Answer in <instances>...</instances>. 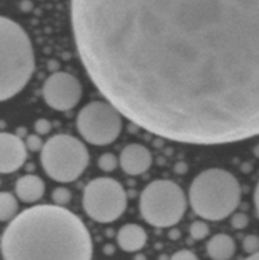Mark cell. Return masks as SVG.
<instances>
[{
    "label": "cell",
    "mask_w": 259,
    "mask_h": 260,
    "mask_svg": "<svg viewBox=\"0 0 259 260\" xmlns=\"http://www.w3.org/2000/svg\"><path fill=\"white\" fill-rule=\"evenodd\" d=\"M42 95L51 108L65 112L73 109L80 102L83 88L74 75L66 71H56L43 83Z\"/></svg>",
    "instance_id": "cell-9"
},
{
    "label": "cell",
    "mask_w": 259,
    "mask_h": 260,
    "mask_svg": "<svg viewBox=\"0 0 259 260\" xmlns=\"http://www.w3.org/2000/svg\"><path fill=\"white\" fill-rule=\"evenodd\" d=\"M19 205L12 193L0 192V222H8L17 216Z\"/></svg>",
    "instance_id": "cell-15"
},
{
    "label": "cell",
    "mask_w": 259,
    "mask_h": 260,
    "mask_svg": "<svg viewBox=\"0 0 259 260\" xmlns=\"http://www.w3.org/2000/svg\"><path fill=\"white\" fill-rule=\"evenodd\" d=\"M83 207L95 222H113L123 215L127 207L126 190L116 179L95 178L84 189Z\"/></svg>",
    "instance_id": "cell-8"
},
{
    "label": "cell",
    "mask_w": 259,
    "mask_h": 260,
    "mask_svg": "<svg viewBox=\"0 0 259 260\" xmlns=\"http://www.w3.org/2000/svg\"><path fill=\"white\" fill-rule=\"evenodd\" d=\"M249 258L250 259H259V250L256 251V253L251 254V255H249Z\"/></svg>",
    "instance_id": "cell-26"
},
{
    "label": "cell",
    "mask_w": 259,
    "mask_h": 260,
    "mask_svg": "<svg viewBox=\"0 0 259 260\" xmlns=\"http://www.w3.org/2000/svg\"><path fill=\"white\" fill-rule=\"evenodd\" d=\"M152 164V155L147 147L140 144H130L119 155V165L128 175H141Z\"/></svg>",
    "instance_id": "cell-11"
},
{
    "label": "cell",
    "mask_w": 259,
    "mask_h": 260,
    "mask_svg": "<svg viewBox=\"0 0 259 260\" xmlns=\"http://www.w3.org/2000/svg\"><path fill=\"white\" fill-rule=\"evenodd\" d=\"M206 251L211 259L226 260L233 258L236 251L235 241L226 234H217L208 240Z\"/></svg>",
    "instance_id": "cell-14"
},
{
    "label": "cell",
    "mask_w": 259,
    "mask_h": 260,
    "mask_svg": "<svg viewBox=\"0 0 259 260\" xmlns=\"http://www.w3.org/2000/svg\"><path fill=\"white\" fill-rule=\"evenodd\" d=\"M98 165L103 172H113L117 168V165H118V159L113 154H111V152H106V154H103L99 157Z\"/></svg>",
    "instance_id": "cell-17"
},
{
    "label": "cell",
    "mask_w": 259,
    "mask_h": 260,
    "mask_svg": "<svg viewBox=\"0 0 259 260\" xmlns=\"http://www.w3.org/2000/svg\"><path fill=\"white\" fill-rule=\"evenodd\" d=\"M15 194L22 202L35 203L45 194V183L37 175H23L15 183Z\"/></svg>",
    "instance_id": "cell-13"
},
{
    "label": "cell",
    "mask_w": 259,
    "mask_h": 260,
    "mask_svg": "<svg viewBox=\"0 0 259 260\" xmlns=\"http://www.w3.org/2000/svg\"><path fill=\"white\" fill-rule=\"evenodd\" d=\"M187 210L184 192L177 183L157 179L147 184L140 196L142 218L154 228L177 225Z\"/></svg>",
    "instance_id": "cell-6"
},
{
    "label": "cell",
    "mask_w": 259,
    "mask_h": 260,
    "mask_svg": "<svg viewBox=\"0 0 259 260\" xmlns=\"http://www.w3.org/2000/svg\"><path fill=\"white\" fill-rule=\"evenodd\" d=\"M188 196L196 215L203 220L220 221L238 208L241 189L231 173L213 168L200 173L193 179Z\"/></svg>",
    "instance_id": "cell-4"
},
{
    "label": "cell",
    "mask_w": 259,
    "mask_h": 260,
    "mask_svg": "<svg viewBox=\"0 0 259 260\" xmlns=\"http://www.w3.org/2000/svg\"><path fill=\"white\" fill-rule=\"evenodd\" d=\"M102 95L140 128L222 145L259 135V0H71Z\"/></svg>",
    "instance_id": "cell-1"
},
{
    "label": "cell",
    "mask_w": 259,
    "mask_h": 260,
    "mask_svg": "<svg viewBox=\"0 0 259 260\" xmlns=\"http://www.w3.org/2000/svg\"><path fill=\"white\" fill-rule=\"evenodd\" d=\"M254 205H255V210H256V215L259 217V182L256 184L255 190H254Z\"/></svg>",
    "instance_id": "cell-24"
},
{
    "label": "cell",
    "mask_w": 259,
    "mask_h": 260,
    "mask_svg": "<svg viewBox=\"0 0 259 260\" xmlns=\"http://www.w3.org/2000/svg\"><path fill=\"white\" fill-rule=\"evenodd\" d=\"M76 128L90 145L106 146L116 141L121 134L122 114L109 102H90L78 113Z\"/></svg>",
    "instance_id": "cell-7"
},
{
    "label": "cell",
    "mask_w": 259,
    "mask_h": 260,
    "mask_svg": "<svg viewBox=\"0 0 259 260\" xmlns=\"http://www.w3.org/2000/svg\"><path fill=\"white\" fill-rule=\"evenodd\" d=\"M208 226L203 221H195L189 226V234L193 240H202L208 235Z\"/></svg>",
    "instance_id": "cell-16"
},
{
    "label": "cell",
    "mask_w": 259,
    "mask_h": 260,
    "mask_svg": "<svg viewBox=\"0 0 259 260\" xmlns=\"http://www.w3.org/2000/svg\"><path fill=\"white\" fill-rule=\"evenodd\" d=\"M35 66L28 33L17 22L0 15V102L9 101L24 89Z\"/></svg>",
    "instance_id": "cell-3"
},
{
    "label": "cell",
    "mask_w": 259,
    "mask_h": 260,
    "mask_svg": "<svg viewBox=\"0 0 259 260\" xmlns=\"http://www.w3.org/2000/svg\"><path fill=\"white\" fill-rule=\"evenodd\" d=\"M35 131L36 134H38L40 136L42 135H47L51 131V123L45 118H41L38 121H36L35 123Z\"/></svg>",
    "instance_id": "cell-21"
},
{
    "label": "cell",
    "mask_w": 259,
    "mask_h": 260,
    "mask_svg": "<svg viewBox=\"0 0 259 260\" xmlns=\"http://www.w3.org/2000/svg\"><path fill=\"white\" fill-rule=\"evenodd\" d=\"M25 146H27V150L32 152L40 151L43 146V142L41 140L40 135H28L27 140H25Z\"/></svg>",
    "instance_id": "cell-19"
},
{
    "label": "cell",
    "mask_w": 259,
    "mask_h": 260,
    "mask_svg": "<svg viewBox=\"0 0 259 260\" xmlns=\"http://www.w3.org/2000/svg\"><path fill=\"white\" fill-rule=\"evenodd\" d=\"M41 164L46 174L58 183L75 182L89 164L85 145L70 135H55L41 149Z\"/></svg>",
    "instance_id": "cell-5"
},
{
    "label": "cell",
    "mask_w": 259,
    "mask_h": 260,
    "mask_svg": "<svg viewBox=\"0 0 259 260\" xmlns=\"http://www.w3.org/2000/svg\"><path fill=\"white\" fill-rule=\"evenodd\" d=\"M3 258L89 260L93 241L83 221L58 205H38L17 213L0 241Z\"/></svg>",
    "instance_id": "cell-2"
},
{
    "label": "cell",
    "mask_w": 259,
    "mask_h": 260,
    "mask_svg": "<svg viewBox=\"0 0 259 260\" xmlns=\"http://www.w3.org/2000/svg\"><path fill=\"white\" fill-rule=\"evenodd\" d=\"M20 9H22L23 12H28V10L32 9V3L28 2V0H24V2L20 4Z\"/></svg>",
    "instance_id": "cell-25"
},
{
    "label": "cell",
    "mask_w": 259,
    "mask_h": 260,
    "mask_svg": "<svg viewBox=\"0 0 259 260\" xmlns=\"http://www.w3.org/2000/svg\"><path fill=\"white\" fill-rule=\"evenodd\" d=\"M71 200V193L70 190L66 189V188L60 187L56 188L52 192V201L55 202V205L58 206H65L70 202Z\"/></svg>",
    "instance_id": "cell-18"
},
{
    "label": "cell",
    "mask_w": 259,
    "mask_h": 260,
    "mask_svg": "<svg viewBox=\"0 0 259 260\" xmlns=\"http://www.w3.org/2000/svg\"><path fill=\"white\" fill-rule=\"evenodd\" d=\"M231 223H233L234 228L243 229V228H245L246 223H248V217H246L245 215H243V213H238V215H235L233 217Z\"/></svg>",
    "instance_id": "cell-23"
},
{
    "label": "cell",
    "mask_w": 259,
    "mask_h": 260,
    "mask_svg": "<svg viewBox=\"0 0 259 260\" xmlns=\"http://www.w3.org/2000/svg\"><path fill=\"white\" fill-rule=\"evenodd\" d=\"M172 259H177V260H196L197 259V255L195 253H192L190 250H187V249H182V250L177 251V253L173 254L170 256Z\"/></svg>",
    "instance_id": "cell-22"
},
{
    "label": "cell",
    "mask_w": 259,
    "mask_h": 260,
    "mask_svg": "<svg viewBox=\"0 0 259 260\" xmlns=\"http://www.w3.org/2000/svg\"><path fill=\"white\" fill-rule=\"evenodd\" d=\"M243 246H244V250H245L249 255L256 253V251L259 250V238H256V236H253V235L246 236V238L244 239Z\"/></svg>",
    "instance_id": "cell-20"
},
{
    "label": "cell",
    "mask_w": 259,
    "mask_h": 260,
    "mask_svg": "<svg viewBox=\"0 0 259 260\" xmlns=\"http://www.w3.org/2000/svg\"><path fill=\"white\" fill-rule=\"evenodd\" d=\"M27 146L19 135L0 132V174H10L23 167Z\"/></svg>",
    "instance_id": "cell-10"
},
{
    "label": "cell",
    "mask_w": 259,
    "mask_h": 260,
    "mask_svg": "<svg viewBox=\"0 0 259 260\" xmlns=\"http://www.w3.org/2000/svg\"><path fill=\"white\" fill-rule=\"evenodd\" d=\"M116 240L122 250L126 253H135L144 248L147 240V235L144 228H141L140 225L127 223L119 229Z\"/></svg>",
    "instance_id": "cell-12"
}]
</instances>
